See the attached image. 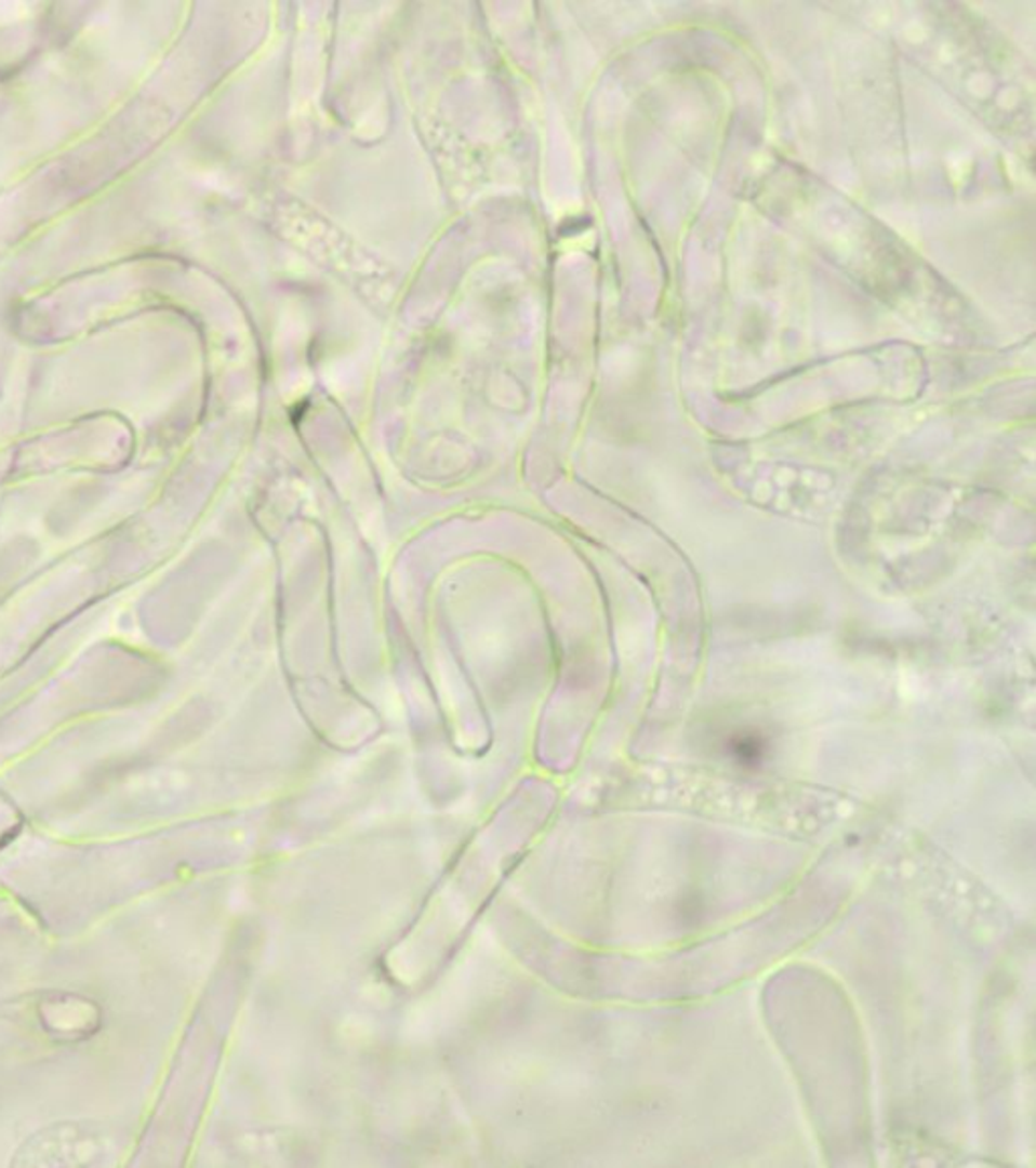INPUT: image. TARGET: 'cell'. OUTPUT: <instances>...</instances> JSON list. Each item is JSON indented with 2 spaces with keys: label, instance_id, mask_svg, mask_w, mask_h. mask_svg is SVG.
Returning a JSON list of instances; mask_svg holds the SVG:
<instances>
[{
  "label": "cell",
  "instance_id": "obj_2",
  "mask_svg": "<svg viewBox=\"0 0 1036 1168\" xmlns=\"http://www.w3.org/2000/svg\"><path fill=\"white\" fill-rule=\"evenodd\" d=\"M733 752L741 761L755 764L757 759L761 758L763 747H761V742L755 740V738H739L738 742L733 743Z\"/></svg>",
  "mask_w": 1036,
  "mask_h": 1168
},
{
  "label": "cell",
  "instance_id": "obj_1",
  "mask_svg": "<svg viewBox=\"0 0 1036 1168\" xmlns=\"http://www.w3.org/2000/svg\"><path fill=\"white\" fill-rule=\"evenodd\" d=\"M104 1153V1138L88 1132L78 1124H62L48 1130V1137H32L21 1151L16 1165H88L97 1163Z\"/></svg>",
  "mask_w": 1036,
  "mask_h": 1168
}]
</instances>
